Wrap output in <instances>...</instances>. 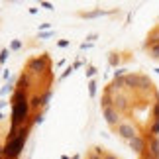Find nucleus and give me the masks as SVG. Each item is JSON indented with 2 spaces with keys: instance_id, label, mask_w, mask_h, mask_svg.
Returning a JSON list of instances; mask_svg holds the SVG:
<instances>
[{
  "instance_id": "obj_1",
  "label": "nucleus",
  "mask_w": 159,
  "mask_h": 159,
  "mask_svg": "<svg viewBox=\"0 0 159 159\" xmlns=\"http://www.w3.org/2000/svg\"><path fill=\"white\" fill-rule=\"evenodd\" d=\"M30 112V102L26 98V93L24 90H16L14 96H12V126H20L26 122Z\"/></svg>"
},
{
  "instance_id": "obj_2",
  "label": "nucleus",
  "mask_w": 159,
  "mask_h": 159,
  "mask_svg": "<svg viewBox=\"0 0 159 159\" xmlns=\"http://www.w3.org/2000/svg\"><path fill=\"white\" fill-rule=\"evenodd\" d=\"M28 134H30V128L28 126H24L20 134L12 139V142L6 143V148H4V157H10V159H16L18 155H20V151L24 148V143H26V139H28Z\"/></svg>"
},
{
  "instance_id": "obj_3",
  "label": "nucleus",
  "mask_w": 159,
  "mask_h": 159,
  "mask_svg": "<svg viewBox=\"0 0 159 159\" xmlns=\"http://www.w3.org/2000/svg\"><path fill=\"white\" fill-rule=\"evenodd\" d=\"M45 63H47V57H34L28 63V71L30 73H41V71H45Z\"/></svg>"
},
{
  "instance_id": "obj_4",
  "label": "nucleus",
  "mask_w": 159,
  "mask_h": 159,
  "mask_svg": "<svg viewBox=\"0 0 159 159\" xmlns=\"http://www.w3.org/2000/svg\"><path fill=\"white\" fill-rule=\"evenodd\" d=\"M118 134H120L122 138H126L128 142H132V139L138 136V134H136V128H134L132 124H120L118 126Z\"/></svg>"
},
{
  "instance_id": "obj_5",
  "label": "nucleus",
  "mask_w": 159,
  "mask_h": 159,
  "mask_svg": "<svg viewBox=\"0 0 159 159\" xmlns=\"http://www.w3.org/2000/svg\"><path fill=\"white\" fill-rule=\"evenodd\" d=\"M130 148L136 151V153H139V155H143V153H145V142H143V139L139 138V136H136V138H134L132 142H130Z\"/></svg>"
},
{
  "instance_id": "obj_6",
  "label": "nucleus",
  "mask_w": 159,
  "mask_h": 159,
  "mask_svg": "<svg viewBox=\"0 0 159 159\" xmlns=\"http://www.w3.org/2000/svg\"><path fill=\"white\" fill-rule=\"evenodd\" d=\"M149 155L153 159H159V138H149Z\"/></svg>"
},
{
  "instance_id": "obj_7",
  "label": "nucleus",
  "mask_w": 159,
  "mask_h": 159,
  "mask_svg": "<svg viewBox=\"0 0 159 159\" xmlns=\"http://www.w3.org/2000/svg\"><path fill=\"white\" fill-rule=\"evenodd\" d=\"M102 114H104V118H106L108 124H116V122H118V114H116V110H114V108L102 110Z\"/></svg>"
},
{
  "instance_id": "obj_8",
  "label": "nucleus",
  "mask_w": 159,
  "mask_h": 159,
  "mask_svg": "<svg viewBox=\"0 0 159 159\" xmlns=\"http://www.w3.org/2000/svg\"><path fill=\"white\" fill-rule=\"evenodd\" d=\"M155 45H159V30L151 34L149 39H148V47H149V49H151V47H155Z\"/></svg>"
},
{
  "instance_id": "obj_9",
  "label": "nucleus",
  "mask_w": 159,
  "mask_h": 159,
  "mask_svg": "<svg viewBox=\"0 0 159 159\" xmlns=\"http://www.w3.org/2000/svg\"><path fill=\"white\" fill-rule=\"evenodd\" d=\"M28 83H30V77H28V75H22V77H20V81H18V90H24V93H26Z\"/></svg>"
},
{
  "instance_id": "obj_10",
  "label": "nucleus",
  "mask_w": 159,
  "mask_h": 159,
  "mask_svg": "<svg viewBox=\"0 0 159 159\" xmlns=\"http://www.w3.org/2000/svg\"><path fill=\"white\" fill-rule=\"evenodd\" d=\"M114 102H116V108L118 110H126V106H128L126 104V96H116Z\"/></svg>"
},
{
  "instance_id": "obj_11",
  "label": "nucleus",
  "mask_w": 159,
  "mask_h": 159,
  "mask_svg": "<svg viewBox=\"0 0 159 159\" xmlns=\"http://www.w3.org/2000/svg\"><path fill=\"white\" fill-rule=\"evenodd\" d=\"M43 106V102H41L39 96H32V100H30V108H39Z\"/></svg>"
},
{
  "instance_id": "obj_12",
  "label": "nucleus",
  "mask_w": 159,
  "mask_h": 159,
  "mask_svg": "<svg viewBox=\"0 0 159 159\" xmlns=\"http://www.w3.org/2000/svg\"><path fill=\"white\" fill-rule=\"evenodd\" d=\"M100 104H102V110H108V108H112V100H110V96H104Z\"/></svg>"
},
{
  "instance_id": "obj_13",
  "label": "nucleus",
  "mask_w": 159,
  "mask_h": 159,
  "mask_svg": "<svg viewBox=\"0 0 159 159\" xmlns=\"http://www.w3.org/2000/svg\"><path fill=\"white\" fill-rule=\"evenodd\" d=\"M151 136H153V138H157V134H159V120H155L153 122V126H151Z\"/></svg>"
},
{
  "instance_id": "obj_14",
  "label": "nucleus",
  "mask_w": 159,
  "mask_h": 159,
  "mask_svg": "<svg viewBox=\"0 0 159 159\" xmlns=\"http://www.w3.org/2000/svg\"><path fill=\"white\" fill-rule=\"evenodd\" d=\"M89 94H90V96H94V94H96V83H94V81H90V83H89Z\"/></svg>"
},
{
  "instance_id": "obj_15",
  "label": "nucleus",
  "mask_w": 159,
  "mask_h": 159,
  "mask_svg": "<svg viewBox=\"0 0 159 159\" xmlns=\"http://www.w3.org/2000/svg\"><path fill=\"white\" fill-rule=\"evenodd\" d=\"M149 55H151V57H153V59H159V45L151 47V49H149Z\"/></svg>"
},
{
  "instance_id": "obj_16",
  "label": "nucleus",
  "mask_w": 159,
  "mask_h": 159,
  "mask_svg": "<svg viewBox=\"0 0 159 159\" xmlns=\"http://www.w3.org/2000/svg\"><path fill=\"white\" fill-rule=\"evenodd\" d=\"M153 118L159 120V100L155 102V106H153Z\"/></svg>"
},
{
  "instance_id": "obj_17",
  "label": "nucleus",
  "mask_w": 159,
  "mask_h": 159,
  "mask_svg": "<svg viewBox=\"0 0 159 159\" xmlns=\"http://www.w3.org/2000/svg\"><path fill=\"white\" fill-rule=\"evenodd\" d=\"M53 32H39V39H45V38H51Z\"/></svg>"
},
{
  "instance_id": "obj_18",
  "label": "nucleus",
  "mask_w": 159,
  "mask_h": 159,
  "mask_svg": "<svg viewBox=\"0 0 159 159\" xmlns=\"http://www.w3.org/2000/svg\"><path fill=\"white\" fill-rule=\"evenodd\" d=\"M10 90H12V84H6V87H4L2 90H0V94H2V96H4V94H8V93H10Z\"/></svg>"
},
{
  "instance_id": "obj_19",
  "label": "nucleus",
  "mask_w": 159,
  "mask_h": 159,
  "mask_svg": "<svg viewBox=\"0 0 159 159\" xmlns=\"http://www.w3.org/2000/svg\"><path fill=\"white\" fill-rule=\"evenodd\" d=\"M41 122H43V116H41V114L34 116V124H41Z\"/></svg>"
},
{
  "instance_id": "obj_20",
  "label": "nucleus",
  "mask_w": 159,
  "mask_h": 159,
  "mask_svg": "<svg viewBox=\"0 0 159 159\" xmlns=\"http://www.w3.org/2000/svg\"><path fill=\"white\" fill-rule=\"evenodd\" d=\"M8 55H10V53H8V49H4L2 53H0V61H6V59H8Z\"/></svg>"
},
{
  "instance_id": "obj_21",
  "label": "nucleus",
  "mask_w": 159,
  "mask_h": 159,
  "mask_svg": "<svg viewBox=\"0 0 159 159\" xmlns=\"http://www.w3.org/2000/svg\"><path fill=\"white\" fill-rule=\"evenodd\" d=\"M124 73H126V69H118V71H114V77H116V79H120L122 75H124Z\"/></svg>"
},
{
  "instance_id": "obj_22",
  "label": "nucleus",
  "mask_w": 159,
  "mask_h": 159,
  "mask_svg": "<svg viewBox=\"0 0 159 159\" xmlns=\"http://www.w3.org/2000/svg\"><path fill=\"white\" fill-rule=\"evenodd\" d=\"M94 73H96V69H94V67H89V71H87V77H93Z\"/></svg>"
},
{
  "instance_id": "obj_23",
  "label": "nucleus",
  "mask_w": 159,
  "mask_h": 159,
  "mask_svg": "<svg viewBox=\"0 0 159 159\" xmlns=\"http://www.w3.org/2000/svg\"><path fill=\"white\" fill-rule=\"evenodd\" d=\"M20 45H22V43H20L18 39H16V41H12V49H20Z\"/></svg>"
},
{
  "instance_id": "obj_24",
  "label": "nucleus",
  "mask_w": 159,
  "mask_h": 159,
  "mask_svg": "<svg viewBox=\"0 0 159 159\" xmlns=\"http://www.w3.org/2000/svg\"><path fill=\"white\" fill-rule=\"evenodd\" d=\"M51 24H39V30H43V32H47V28H49Z\"/></svg>"
},
{
  "instance_id": "obj_25",
  "label": "nucleus",
  "mask_w": 159,
  "mask_h": 159,
  "mask_svg": "<svg viewBox=\"0 0 159 159\" xmlns=\"http://www.w3.org/2000/svg\"><path fill=\"white\" fill-rule=\"evenodd\" d=\"M67 45H69V41H67V39H61L59 41V47H67Z\"/></svg>"
},
{
  "instance_id": "obj_26",
  "label": "nucleus",
  "mask_w": 159,
  "mask_h": 159,
  "mask_svg": "<svg viewBox=\"0 0 159 159\" xmlns=\"http://www.w3.org/2000/svg\"><path fill=\"white\" fill-rule=\"evenodd\" d=\"M41 6H43V8H47V10H53V6H51L49 2H41Z\"/></svg>"
},
{
  "instance_id": "obj_27",
  "label": "nucleus",
  "mask_w": 159,
  "mask_h": 159,
  "mask_svg": "<svg viewBox=\"0 0 159 159\" xmlns=\"http://www.w3.org/2000/svg\"><path fill=\"white\" fill-rule=\"evenodd\" d=\"M143 159H153V157L149 155V151H145V153H143Z\"/></svg>"
},
{
  "instance_id": "obj_28",
  "label": "nucleus",
  "mask_w": 159,
  "mask_h": 159,
  "mask_svg": "<svg viewBox=\"0 0 159 159\" xmlns=\"http://www.w3.org/2000/svg\"><path fill=\"white\" fill-rule=\"evenodd\" d=\"M4 155V148H0V157H2Z\"/></svg>"
},
{
  "instance_id": "obj_29",
  "label": "nucleus",
  "mask_w": 159,
  "mask_h": 159,
  "mask_svg": "<svg viewBox=\"0 0 159 159\" xmlns=\"http://www.w3.org/2000/svg\"><path fill=\"white\" fill-rule=\"evenodd\" d=\"M104 159H116V157H112V155H106V157H104Z\"/></svg>"
},
{
  "instance_id": "obj_30",
  "label": "nucleus",
  "mask_w": 159,
  "mask_h": 159,
  "mask_svg": "<svg viewBox=\"0 0 159 159\" xmlns=\"http://www.w3.org/2000/svg\"><path fill=\"white\" fill-rule=\"evenodd\" d=\"M4 104H6V102H4V100H0V108H2V106H4Z\"/></svg>"
},
{
  "instance_id": "obj_31",
  "label": "nucleus",
  "mask_w": 159,
  "mask_h": 159,
  "mask_svg": "<svg viewBox=\"0 0 159 159\" xmlns=\"http://www.w3.org/2000/svg\"><path fill=\"white\" fill-rule=\"evenodd\" d=\"M90 159H100V157H98V155H94V157H90Z\"/></svg>"
},
{
  "instance_id": "obj_32",
  "label": "nucleus",
  "mask_w": 159,
  "mask_h": 159,
  "mask_svg": "<svg viewBox=\"0 0 159 159\" xmlns=\"http://www.w3.org/2000/svg\"><path fill=\"white\" fill-rule=\"evenodd\" d=\"M61 159H69V157H65V155H63V157H61Z\"/></svg>"
},
{
  "instance_id": "obj_33",
  "label": "nucleus",
  "mask_w": 159,
  "mask_h": 159,
  "mask_svg": "<svg viewBox=\"0 0 159 159\" xmlns=\"http://www.w3.org/2000/svg\"><path fill=\"white\" fill-rule=\"evenodd\" d=\"M0 120H2V114H0Z\"/></svg>"
}]
</instances>
